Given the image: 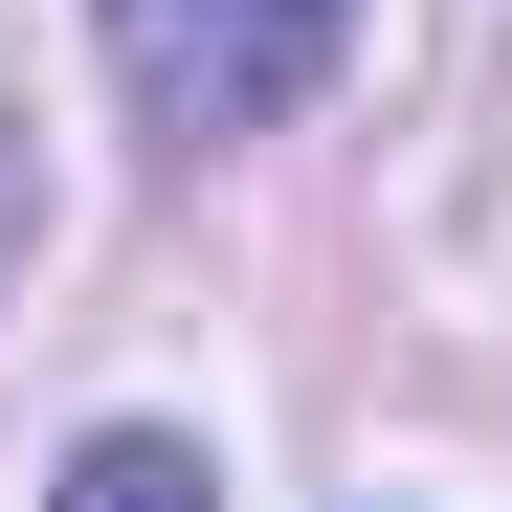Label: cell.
Segmentation results:
<instances>
[{
  "label": "cell",
  "mask_w": 512,
  "mask_h": 512,
  "mask_svg": "<svg viewBox=\"0 0 512 512\" xmlns=\"http://www.w3.org/2000/svg\"><path fill=\"white\" fill-rule=\"evenodd\" d=\"M334 45H357V0H112V67H134V112L179 156L201 134H268Z\"/></svg>",
  "instance_id": "1"
},
{
  "label": "cell",
  "mask_w": 512,
  "mask_h": 512,
  "mask_svg": "<svg viewBox=\"0 0 512 512\" xmlns=\"http://www.w3.org/2000/svg\"><path fill=\"white\" fill-rule=\"evenodd\" d=\"M45 512H223V468L179 446V423H112V446H67V490Z\"/></svg>",
  "instance_id": "2"
}]
</instances>
